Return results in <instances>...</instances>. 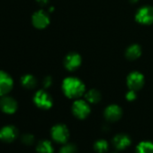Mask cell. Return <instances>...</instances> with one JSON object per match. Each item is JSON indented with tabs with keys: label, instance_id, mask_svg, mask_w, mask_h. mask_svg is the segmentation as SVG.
Wrapping results in <instances>:
<instances>
[{
	"label": "cell",
	"instance_id": "1",
	"mask_svg": "<svg viewBox=\"0 0 153 153\" xmlns=\"http://www.w3.org/2000/svg\"><path fill=\"white\" fill-rule=\"evenodd\" d=\"M62 91L69 99L78 100L86 93L85 84L77 77H67L62 82Z\"/></svg>",
	"mask_w": 153,
	"mask_h": 153
},
{
	"label": "cell",
	"instance_id": "2",
	"mask_svg": "<svg viewBox=\"0 0 153 153\" xmlns=\"http://www.w3.org/2000/svg\"><path fill=\"white\" fill-rule=\"evenodd\" d=\"M50 136L55 143L65 144L69 138V130L66 125L57 124L52 126L50 130Z\"/></svg>",
	"mask_w": 153,
	"mask_h": 153
},
{
	"label": "cell",
	"instance_id": "3",
	"mask_svg": "<svg viewBox=\"0 0 153 153\" xmlns=\"http://www.w3.org/2000/svg\"><path fill=\"white\" fill-rule=\"evenodd\" d=\"M71 110L73 115L78 118V119H85L87 118L90 112H91V108L89 103L86 100H75V101L72 104Z\"/></svg>",
	"mask_w": 153,
	"mask_h": 153
},
{
	"label": "cell",
	"instance_id": "4",
	"mask_svg": "<svg viewBox=\"0 0 153 153\" xmlns=\"http://www.w3.org/2000/svg\"><path fill=\"white\" fill-rule=\"evenodd\" d=\"M33 103L41 109H50L53 105L51 96L44 90H39L33 96Z\"/></svg>",
	"mask_w": 153,
	"mask_h": 153
},
{
	"label": "cell",
	"instance_id": "5",
	"mask_svg": "<svg viewBox=\"0 0 153 153\" xmlns=\"http://www.w3.org/2000/svg\"><path fill=\"white\" fill-rule=\"evenodd\" d=\"M18 109V103L13 97L5 95L0 97V110L7 115L14 114Z\"/></svg>",
	"mask_w": 153,
	"mask_h": 153
},
{
	"label": "cell",
	"instance_id": "6",
	"mask_svg": "<svg viewBox=\"0 0 153 153\" xmlns=\"http://www.w3.org/2000/svg\"><path fill=\"white\" fill-rule=\"evenodd\" d=\"M127 86L129 88V90H133V91H139L141 90L145 82V79L142 74H141L140 72L134 71L132 72L128 76H127Z\"/></svg>",
	"mask_w": 153,
	"mask_h": 153
},
{
	"label": "cell",
	"instance_id": "7",
	"mask_svg": "<svg viewBox=\"0 0 153 153\" xmlns=\"http://www.w3.org/2000/svg\"><path fill=\"white\" fill-rule=\"evenodd\" d=\"M19 135L18 129L12 125H7L0 129V141L3 143H10L14 142Z\"/></svg>",
	"mask_w": 153,
	"mask_h": 153
},
{
	"label": "cell",
	"instance_id": "8",
	"mask_svg": "<svg viewBox=\"0 0 153 153\" xmlns=\"http://www.w3.org/2000/svg\"><path fill=\"white\" fill-rule=\"evenodd\" d=\"M136 21L144 25H150L153 23V7L145 5L140 8L135 15Z\"/></svg>",
	"mask_w": 153,
	"mask_h": 153
},
{
	"label": "cell",
	"instance_id": "9",
	"mask_svg": "<svg viewBox=\"0 0 153 153\" xmlns=\"http://www.w3.org/2000/svg\"><path fill=\"white\" fill-rule=\"evenodd\" d=\"M32 22L36 29H45L50 24V16L44 10H38L32 14Z\"/></svg>",
	"mask_w": 153,
	"mask_h": 153
},
{
	"label": "cell",
	"instance_id": "10",
	"mask_svg": "<svg viewBox=\"0 0 153 153\" xmlns=\"http://www.w3.org/2000/svg\"><path fill=\"white\" fill-rule=\"evenodd\" d=\"M14 80L12 76L5 72L0 70V97L8 95V93L13 90Z\"/></svg>",
	"mask_w": 153,
	"mask_h": 153
},
{
	"label": "cell",
	"instance_id": "11",
	"mask_svg": "<svg viewBox=\"0 0 153 153\" xmlns=\"http://www.w3.org/2000/svg\"><path fill=\"white\" fill-rule=\"evenodd\" d=\"M123 116V110L120 106L116 104L109 105L106 108L104 111V117L108 122H116Z\"/></svg>",
	"mask_w": 153,
	"mask_h": 153
},
{
	"label": "cell",
	"instance_id": "12",
	"mask_svg": "<svg viewBox=\"0 0 153 153\" xmlns=\"http://www.w3.org/2000/svg\"><path fill=\"white\" fill-rule=\"evenodd\" d=\"M81 62H82L81 56L78 53L71 52L66 56L65 60H64V65L67 70L75 71L80 66Z\"/></svg>",
	"mask_w": 153,
	"mask_h": 153
},
{
	"label": "cell",
	"instance_id": "13",
	"mask_svg": "<svg viewBox=\"0 0 153 153\" xmlns=\"http://www.w3.org/2000/svg\"><path fill=\"white\" fill-rule=\"evenodd\" d=\"M112 143H113L114 147L116 150L123 151V150L127 149L131 145L132 140H131V137L125 134H118L114 136Z\"/></svg>",
	"mask_w": 153,
	"mask_h": 153
},
{
	"label": "cell",
	"instance_id": "14",
	"mask_svg": "<svg viewBox=\"0 0 153 153\" xmlns=\"http://www.w3.org/2000/svg\"><path fill=\"white\" fill-rule=\"evenodd\" d=\"M142 55V48L139 45L137 44H133L131 45L125 52V56L128 60L133 61L138 59Z\"/></svg>",
	"mask_w": 153,
	"mask_h": 153
},
{
	"label": "cell",
	"instance_id": "15",
	"mask_svg": "<svg viewBox=\"0 0 153 153\" xmlns=\"http://www.w3.org/2000/svg\"><path fill=\"white\" fill-rule=\"evenodd\" d=\"M102 99V95L99 91L96 89H91L85 93V100L89 104H97L100 102Z\"/></svg>",
	"mask_w": 153,
	"mask_h": 153
},
{
	"label": "cell",
	"instance_id": "16",
	"mask_svg": "<svg viewBox=\"0 0 153 153\" xmlns=\"http://www.w3.org/2000/svg\"><path fill=\"white\" fill-rule=\"evenodd\" d=\"M21 84L27 90H32L37 85V80L33 75L27 74L21 77Z\"/></svg>",
	"mask_w": 153,
	"mask_h": 153
},
{
	"label": "cell",
	"instance_id": "17",
	"mask_svg": "<svg viewBox=\"0 0 153 153\" xmlns=\"http://www.w3.org/2000/svg\"><path fill=\"white\" fill-rule=\"evenodd\" d=\"M37 153H54V148L49 140H41L36 145Z\"/></svg>",
	"mask_w": 153,
	"mask_h": 153
},
{
	"label": "cell",
	"instance_id": "18",
	"mask_svg": "<svg viewBox=\"0 0 153 153\" xmlns=\"http://www.w3.org/2000/svg\"><path fill=\"white\" fill-rule=\"evenodd\" d=\"M136 153H153V143L149 141L141 142L136 146Z\"/></svg>",
	"mask_w": 153,
	"mask_h": 153
},
{
	"label": "cell",
	"instance_id": "19",
	"mask_svg": "<svg viewBox=\"0 0 153 153\" xmlns=\"http://www.w3.org/2000/svg\"><path fill=\"white\" fill-rule=\"evenodd\" d=\"M109 144L108 142L105 139H99L94 143V150L97 153H106L108 151Z\"/></svg>",
	"mask_w": 153,
	"mask_h": 153
},
{
	"label": "cell",
	"instance_id": "20",
	"mask_svg": "<svg viewBox=\"0 0 153 153\" xmlns=\"http://www.w3.org/2000/svg\"><path fill=\"white\" fill-rule=\"evenodd\" d=\"M77 146L73 143H65L60 149L59 153H77Z\"/></svg>",
	"mask_w": 153,
	"mask_h": 153
},
{
	"label": "cell",
	"instance_id": "21",
	"mask_svg": "<svg viewBox=\"0 0 153 153\" xmlns=\"http://www.w3.org/2000/svg\"><path fill=\"white\" fill-rule=\"evenodd\" d=\"M21 141H22V143L23 144L28 145V146H31V145H32L34 143L35 138H34V136L32 134H24L22 135Z\"/></svg>",
	"mask_w": 153,
	"mask_h": 153
},
{
	"label": "cell",
	"instance_id": "22",
	"mask_svg": "<svg viewBox=\"0 0 153 153\" xmlns=\"http://www.w3.org/2000/svg\"><path fill=\"white\" fill-rule=\"evenodd\" d=\"M125 98H126V100L128 101H133V100H135L136 98H137L136 91H133V90H129L128 92L125 95Z\"/></svg>",
	"mask_w": 153,
	"mask_h": 153
},
{
	"label": "cell",
	"instance_id": "23",
	"mask_svg": "<svg viewBox=\"0 0 153 153\" xmlns=\"http://www.w3.org/2000/svg\"><path fill=\"white\" fill-rule=\"evenodd\" d=\"M42 84H43V87L45 89L47 88H50L52 84V78L50 76H46L44 79H43V82H42Z\"/></svg>",
	"mask_w": 153,
	"mask_h": 153
},
{
	"label": "cell",
	"instance_id": "24",
	"mask_svg": "<svg viewBox=\"0 0 153 153\" xmlns=\"http://www.w3.org/2000/svg\"><path fill=\"white\" fill-rule=\"evenodd\" d=\"M36 2L40 4V5H46L49 3V0H36Z\"/></svg>",
	"mask_w": 153,
	"mask_h": 153
},
{
	"label": "cell",
	"instance_id": "25",
	"mask_svg": "<svg viewBox=\"0 0 153 153\" xmlns=\"http://www.w3.org/2000/svg\"><path fill=\"white\" fill-rule=\"evenodd\" d=\"M138 1H139V0H130V2H131V3H133V4L137 3Z\"/></svg>",
	"mask_w": 153,
	"mask_h": 153
},
{
	"label": "cell",
	"instance_id": "26",
	"mask_svg": "<svg viewBox=\"0 0 153 153\" xmlns=\"http://www.w3.org/2000/svg\"><path fill=\"white\" fill-rule=\"evenodd\" d=\"M112 153H117V152H112Z\"/></svg>",
	"mask_w": 153,
	"mask_h": 153
}]
</instances>
